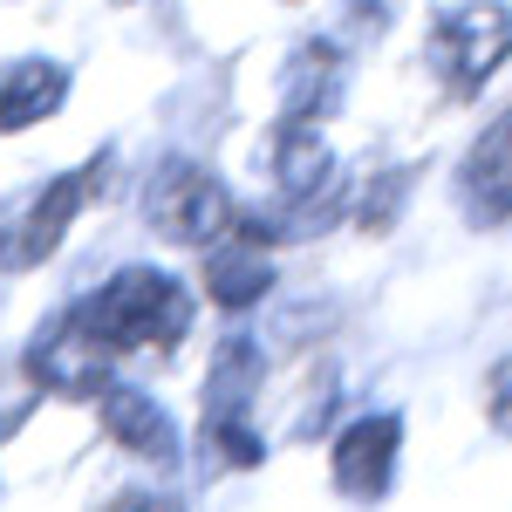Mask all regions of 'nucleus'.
<instances>
[{"instance_id":"1","label":"nucleus","mask_w":512,"mask_h":512,"mask_svg":"<svg viewBox=\"0 0 512 512\" xmlns=\"http://www.w3.org/2000/svg\"><path fill=\"white\" fill-rule=\"evenodd\" d=\"M82 321L96 328V342L110 355L123 349H171L192 328V294L158 267H123L110 287H96L82 301Z\"/></svg>"},{"instance_id":"2","label":"nucleus","mask_w":512,"mask_h":512,"mask_svg":"<svg viewBox=\"0 0 512 512\" xmlns=\"http://www.w3.org/2000/svg\"><path fill=\"white\" fill-rule=\"evenodd\" d=\"M144 219L164 239H178V246H212V239H226V226H233V198H226V185L205 164L171 158L144 185Z\"/></svg>"},{"instance_id":"3","label":"nucleus","mask_w":512,"mask_h":512,"mask_svg":"<svg viewBox=\"0 0 512 512\" xmlns=\"http://www.w3.org/2000/svg\"><path fill=\"white\" fill-rule=\"evenodd\" d=\"M506 48H512L506 7H458V14H437V28H431V62L444 69V82L458 96L492 76L506 62Z\"/></svg>"},{"instance_id":"4","label":"nucleus","mask_w":512,"mask_h":512,"mask_svg":"<svg viewBox=\"0 0 512 512\" xmlns=\"http://www.w3.org/2000/svg\"><path fill=\"white\" fill-rule=\"evenodd\" d=\"M89 178H96V171L55 178V185L35 192L21 212H7V219H0V267H35V260H48V253L62 246V233H69V219L82 212Z\"/></svg>"},{"instance_id":"5","label":"nucleus","mask_w":512,"mask_h":512,"mask_svg":"<svg viewBox=\"0 0 512 512\" xmlns=\"http://www.w3.org/2000/svg\"><path fill=\"white\" fill-rule=\"evenodd\" d=\"M103 362L110 349L96 342V328L82 321V308H69L62 321H48L28 349V376L41 390H62V396H82V390H103Z\"/></svg>"},{"instance_id":"6","label":"nucleus","mask_w":512,"mask_h":512,"mask_svg":"<svg viewBox=\"0 0 512 512\" xmlns=\"http://www.w3.org/2000/svg\"><path fill=\"white\" fill-rule=\"evenodd\" d=\"M396 444H403V424L390 410L376 417H355L349 431L335 437V492L349 499H383L396 478Z\"/></svg>"},{"instance_id":"7","label":"nucleus","mask_w":512,"mask_h":512,"mask_svg":"<svg viewBox=\"0 0 512 512\" xmlns=\"http://www.w3.org/2000/svg\"><path fill=\"white\" fill-rule=\"evenodd\" d=\"M96 410H103V431L117 437L130 458H151V465H171V458H178V431H171V417H164L144 390L103 383V390H96Z\"/></svg>"},{"instance_id":"8","label":"nucleus","mask_w":512,"mask_h":512,"mask_svg":"<svg viewBox=\"0 0 512 512\" xmlns=\"http://www.w3.org/2000/svg\"><path fill=\"white\" fill-rule=\"evenodd\" d=\"M465 212L478 226L512 212V117H499L472 151H465Z\"/></svg>"},{"instance_id":"9","label":"nucleus","mask_w":512,"mask_h":512,"mask_svg":"<svg viewBox=\"0 0 512 512\" xmlns=\"http://www.w3.org/2000/svg\"><path fill=\"white\" fill-rule=\"evenodd\" d=\"M260 376H267L260 349L246 335H226L219 355H212V369H205V431L212 424H246V403L260 396Z\"/></svg>"},{"instance_id":"10","label":"nucleus","mask_w":512,"mask_h":512,"mask_svg":"<svg viewBox=\"0 0 512 512\" xmlns=\"http://www.w3.org/2000/svg\"><path fill=\"white\" fill-rule=\"evenodd\" d=\"M267 287H274V267H267L260 239L253 233L212 239V253H205V294H212L219 308H253Z\"/></svg>"},{"instance_id":"11","label":"nucleus","mask_w":512,"mask_h":512,"mask_svg":"<svg viewBox=\"0 0 512 512\" xmlns=\"http://www.w3.org/2000/svg\"><path fill=\"white\" fill-rule=\"evenodd\" d=\"M62 96H69V69L62 62H21V69H7V82H0V130L41 123Z\"/></svg>"},{"instance_id":"12","label":"nucleus","mask_w":512,"mask_h":512,"mask_svg":"<svg viewBox=\"0 0 512 512\" xmlns=\"http://www.w3.org/2000/svg\"><path fill=\"white\" fill-rule=\"evenodd\" d=\"M335 89H342V55L328 41H308L294 55V69H287V117H308V123L328 117Z\"/></svg>"},{"instance_id":"13","label":"nucleus","mask_w":512,"mask_h":512,"mask_svg":"<svg viewBox=\"0 0 512 512\" xmlns=\"http://www.w3.org/2000/svg\"><path fill=\"white\" fill-rule=\"evenodd\" d=\"M485 410H492V424H499V431H512V355L485 376Z\"/></svg>"}]
</instances>
